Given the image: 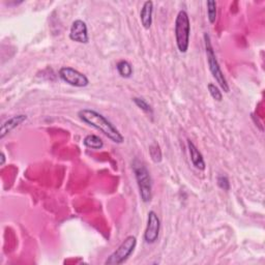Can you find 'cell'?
<instances>
[{
	"label": "cell",
	"instance_id": "14",
	"mask_svg": "<svg viewBox=\"0 0 265 265\" xmlns=\"http://www.w3.org/2000/svg\"><path fill=\"white\" fill-rule=\"evenodd\" d=\"M206 12H207V19L210 24H215L217 21V15H218V9H217V3L214 0H208L206 3Z\"/></svg>",
	"mask_w": 265,
	"mask_h": 265
},
{
	"label": "cell",
	"instance_id": "4",
	"mask_svg": "<svg viewBox=\"0 0 265 265\" xmlns=\"http://www.w3.org/2000/svg\"><path fill=\"white\" fill-rule=\"evenodd\" d=\"M132 171H134L139 194L144 203H149L152 199V179L146 166L139 160L132 162Z\"/></svg>",
	"mask_w": 265,
	"mask_h": 265
},
{
	"label": "cell",
	"instance_id": "12",
	"mask_svg": "<svg viewBox=\"0 0 265 265\" xmlns=\"http://www.w3.org/2000/svg\"><path fill=\"white\" fill-rule=\"evenodd\" d=\"M83 144L85 147L93 150H100L104 147V141L102 138L93 134L87 135L83 140Z\"/></svg>",
	"mask_w": 265,
	"mask_h": 265
},
{
	"label": "cell",
	"instance_id": "5",
	"mask_svg": "<svg viewBox=\"0 0 265 265\" xmlns=\"http://www.w3.org/2000/svg\"><path fill=\"white\" fill-rule=\"evenodd\" d=\"M137 247V238L134 235L126 236L118 248L105 261L106 265H120L124 263Z\"/></svg>",
	"mask_w": 265,
	"mask_h": 265
},
{
	"label": "cell",
	"instance_id": "6",
	"mask_svg": "<svg viewBox=\"0 0 265 265\" xmlns=\"http://www.w3.org/2000/svg\"><path fill=\"white\" fill-rule=\"evenodd\" d=\"M58 75L64 83L73 87L83 88L89 85V79L87 76L72 67H62L59 70Z\"/></svg>",
	"mask_w": 265,
	"mask_h": 265
},
{
	"label": "cell",
	"instance_id": "15",
	"mask_svg": "<svg viewBox=\"0 0 265 265\" xmlns=\"http://www.w3.org/2000/svg\"><path fill=\"white\" fill-rule=\"evenodd\" d=\"M132 102L135 103V105L137 106L138 108H140V109H141L142 111H144L145 113L150 114V115L153 114V109H152V107H151V105H150L145 98L136 96V97L132 98Z\"/></svg>",
	"mask_w": 265,
	"mask_h": 265
},
{
	"label": "cell",
	"instance_id": "11",
	"mask_svg": "<svg viewBox=\"0 0 265 265\" xmlns=\"http://www.w3.org/2000/svg\"><path fill=\"white\" fill-rule=\"evenodd\" d=\"M153 3L145 2L140 11V22L142 27L146 30L150 29L153 22Z\"/></svg>",
	"mask_w": 265,
	"mask_h": 265
},
{
	"label": "cell",
	"instance_id": "13",
	"mask_svg": "<svg viewBox=\"0 0 265 265\" xmlns=\"http://www.w3.org/2000/svg\"><path fill=\"white\" fill-rule=\"evenodd\" d=\"M116 70H117L119 76L124 79L130 78L132 76V73H134V70H132L131 64L127 60H124V59L119 60L117 62Z\"/></svg>",
	"mask_w": 265,
	"mask_h": 265
},
{
	"label": "cell",
	"instance_id": "7",
	"mask_svg": "<svg viewBox=\"0 0 265 265\" xmlns=\"http://www.w3.org/2000/svg\"><path fill=\"white\" fill-rule=\"evenodd\" d=\"M161 231V220L157 214L150 210L147 215V224L144 231V242L148 245H153L157 242Z\"/></svg>",
	"mask_w": 265,
	"mask_h": 265
},
{
	"label": "cell",
	"instance_id": "1",
	"mask_svg": "<svg viewBox=\"0 0 265 265\" xmlns=\"http://www.w3.org/2000/svg\"><path fill=\"white\" fill-rule=\"evenodd\" d=\"M78 117L84 123L100 130L113 143L122 144L124 142V137L119 129L102 113L90 108H84L78 111Z\"/></svg>",
	"mask_w": 265,
	"mask_h": 265
},
{
	"label": "cell",
	"instance_id": "16",
	"mask_svg": "<svg viewBox=\"0 0 265 265\" xmlns=\"http://www.w3.org/2000/svg\"><path fill=\"white\" fill-rule=\"evenodd\" d=\"M149 154L154 163L162 162V150L158 144L153 143L149 146Z\"/></svg>",
	"mask_w": 265,
	"mask_h": 265
},
{
	"label": "cell",
	"instance_id": "19",
	"mask_svg": "<svg viewBox=\"0 0 265 265\" xmlns=\"http://www.w3.org/2000/svg\"><path fill=\"white\" fill-rule=\"evenodd\" d=\"M6 161H7L6 154H5L4 151H2V153H0V166H5Z\"/></svg>",
	"mask_w": 265,
	"mask_h": 265
},
{
	"label": "cell",
	"instance_id": "2",
	"mask_svg": "<svg viewBox=\"0 0 265 265\" xmlns=\"http://www.w3.org/2000/svg\"><path fill=\"white\" fill-rule=\"evenodd\" d=\"M174 34L176 47L179 53H187L190 48L191 40V21L189 14L184 10H180L176 16L174 24Z\"/></svg>",
	"mask_w": 265,
	"mask_h": 265
},
{
	"label": "cell",
	"instance_id": "3",
	"mask_svg": "<svg viewBox=\"0 0 265 265\" xmlns=\"http://www.w3.org/2000/svg\"><path fill=\"white\" fill-rule=\"evenodd\" d=\"M203 39H204V45H205V53H206V58H207V63H208V68H209V71L211 73V75H213L214 79L217 81V83L219 84L220 88L228 93L230 91V87H229V84H228V81L227 79L221 69V65L218 61V58L216 56V53H215V50H214V47L213 45H211V40H210V37L208 34H204L203 36Z\"/></svg>",
	"mask_w": 265,
	"mask_h": 265
},
{
	"label": "cell",
	"instance_id": "8",
	"mask_svg": "<svg viewBox=\"0 0 265 265\" xmlns=\"http://www.w3.org/2000/svg\"><path fill=\"white\" fill-rule=\"evenodd\" d=\"M70 40L78 43V44H88L89 43V35L88 27L85 21L81 19L75 20L70 28Z\"/></svg>",
	"mask_w": 265,
	"mask_h": 265
},
{
	"label": "cell",
	"instance_id": "10",
	"mask_svg": "<svg viewBox=\"0 0 265 265\" xmlns=\"http://www.w3.org/2000/svg\"><path fill=\"white\" fill-rule=\"evenodd\" d=\"M188 148H189L191 162H192L193 166L200 171H204L206 168L204 157H203L202 153L200 152V150L197 148V146L190 139L188 140Z\"/></svg>",
	"mask_w": 265,
	"mask_h": 265
},
{
	"label": "cell",
	"instance_id": "18",
	"mask_svg": "<svg viewBox=\"0 0 265 265\" xmlns=\"http://www.w3.org/2000/svg\"><path fill=\"white\" fill-rule=\"evenodd\" d=\"M217 183H218V187L223 190V191H229L230 190V181L229 178L226 175H219L217 178Z\"/></svg>",
	"mask_w": 265,
	"mask_h": 265
},
{
	"label": "cell",
	"instance_id": "9",
	"mask_svg": "<svg viewBox=\"0 0 265 265\" xmlns=\"http://www.w3.org/2000/svg\"><path fill=\"white\" fill-rule=\"evenodd\" d=\"M27 118L28 117L26 114H18L12 116L7 121H5L2 127H0V139H5L15 128H17L23 122L27 120Z\"/></svg>",
	"mask_w": 265,
	"mask_h": 265
},
{
	"label": "cell",
	"instance_id": "17",
	"mask_svg": "<svg viewBox=\"0 0 265 265\" xmlns=\"http://www.w3.org/2000/svg\"><path fill=\"white\" fill-rule=\"evenodd\" d=\"M207 89L209 91V94L211 95V97H213L215 101L217 102H222L223 100V93L220 89L219 86H217L216 84L214 83H208L207 85Z\"/></svg>",
	"mask_w": 265,
	"mask_h": 265
}]
</instances>
